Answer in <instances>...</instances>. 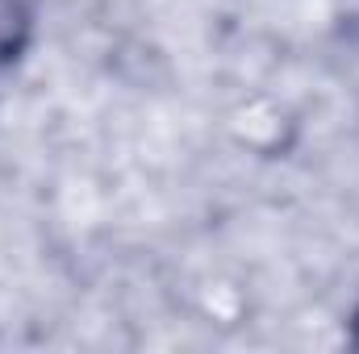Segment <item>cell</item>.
Returning a JSON list of instances; mask_svg holds the SVG:
<instances>
[{
	"label": "cell",
	"instance_id": "1",
	"mask_svg": "<svg viewBox=\"0 0 359 354\" xmlns=\"http://www.w3.org/2000/svg\"><path fill=\"white\" fill-rule=\"evenodd\" d=\"M355 334H359V317H355Z\"/></svg>",
	"mask_w": 359,
	"mask_h": 354
}]
</instances>
